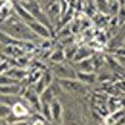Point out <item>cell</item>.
<instances>
[{
	"label": "cell",
	"mask_w": 125,
	"mask_h": 125,
	"mask_svg": "<svg viewBox=\"0 0 125 125\" xmlns=\"http://www.w3.org/2000/svg\"><path fill=\"white\" fill-rule=\"evenodd\" d=\"M1 31L3 33L9 34L10 36H13L19 40H28V41H34L38 45L41 43V38H39L31 28L20 19L16 13H14L11 16H9L6 20L1 21Z\"/></svg>",
	"instance_id": "1"
},
{
	"label": "cell",
	"mask_w": 125,
	"mask_h": 125,
	"mask_svg": "<svg viewBox=\"0 0 125 125\" xmlns=\"http://www.w3.org/2000/svg\"><path fill=\"white\" fill-rule=\"evenodd\" d=\"M65 94L70 96H84L89 93V85L78 79H56Z\"/></svg>",
	"instance_id": "2"
},
{
	"label": "cell",
	"mask_w": 125,
	"mask_h": 125,
	"mask_svg": "<svg viewBox=\"0 0 125 125\" xmlns=\"http://www.w3.org/2000/svg\"><path fill=\"white\" fill-rule=\"evenodd\" d=\"M49 69L55 79H76V69L73 62H49Z\"/></svg>",
	"instance_id": "3"
},
{
	"label": "cell",
	"mask_w": 125,
	"mask_h": 125,
	"mask_svg": "<svg viewBox=\"0 0 125 125\" xmlns=\"http://www.w3.org/2000/svg\"><path fill=\"white\" fill-rule=\"evenodd\" d=\"M23 95H24V98L28 100V103L30 104V108L33 109L35 113H41V100H40V95L36 93V90L34 89L33 85H28Z\"/></svg>",
	"instance_id": "4"
},
{
	"label": "cell",
	"mask_w": 125,
	"mask_h": 125,
	"mask_svg": "<svg viewBox=\"0 0 125 125\" xmlns=\"http://www.w3.org/2000/svg\"><path fill=\"white\" fill-rule=\"evenodd\" d=\"M50 109H51V118H53V123L55 124H62V118H64V111L65 106L62 101L59 98H55L53 103L50 104Z\"/></svg>",
	"instance_id": "5"
},
{
	"label": "cell",
	"mask_w": 125,
	"mask_h": 125,
	"mask_svg": "<svg viewBox=\"0 0 125 125\" xmlns=\"http://www.w3.org/2000/svg\"><path fill=\"white\" fill-rule=\"evenodd\" d=\"M28 85L24 83L20 84H11V85H1L0 88V93L5 94V95H23Z\"/></svg>",
	"instance_id": "6"
},
{
	"label": "cell",
	"mask_w": 125,
	"mask_h": 125,
	"mask_svg": "<svg viewBox=\"0 0 125 125\" xmlns=\"http://www.w3.org/2000/svg\"><path fill=\"white\" fill-rule=\"evenodd\" d=\"M1 49L3 51L1 53L9 58H11V59H19L20 56H23L25 54H29V53H25V50L21 49L19 45H13V44H10V45H1Z\"/></svg>",
	"instance_id": "7"
},
{
	"label": "cell",
	"mask_w": 125,
	"mask_h": 125,
	"mask_svg": "<svg viewBox=\"0 0 125 125\" xmlns=\"http://www.w3.org/2000/svg\"><path fill=\"white\" fill-rule=\"evenodd\" d=\"M5 75L13 78V79H16L19 81H25L29 76V69H25V68H20V66H13L10 68L6 73H4Z\"/></svg>",
	"instance_id": "8"
},
{
	"label": "cell",
	"mask_w": 125,
	"mask_h": 125,
	"mask_svg": "<svg viewBox=\"0 0 125 125\" xmlns=\"http://www.w3.org/2000/svg\"><path fill=\"white\" fill-rule=\"evenodd\" d=\"M94 54H95V50H93L88 44H80L79 45V49H78V53L74 58L71 62L73 64H75V62H79L81 60H85V59H89L91 58Z\"/></svg>",
	"instance_id": "9"
},
{
	"label": "cell",
	"mask_w": 125,
	"mask_h": 125,
	"mask_svg": "<svg viewBox=\"0 0 125 125\" xmlns=\"http://www.w3.org/2000/svg\"><path fill=\"white\" fill-rule=\"evenodd\" d=\"M110 18H111L110 15L99 11V13H96L95 15L91 18V21H93L94 28L106 30L108 29V25H109V21H110Z\"/></svg>",
	"instance_id": "10"
},
{
	"label": "cell",
	"mask_w": 125,
	"mask_h": 125,
	"mask_svg": "<svg viewBox=\"0 0 125 125\" xmlns=\"http://www.w3.org/2000/svg\"><path fill=\"white\" fill-rule=\"evenodd\" d=\"M76 79L89 86H93V85L98 84V73L96 71H93V73L76 71Z\"/></svg>",
	"instance_id": "11"
},
{
	"label": "cell",
	"mask_w": 125,
	"mask_h": 125,
	"mask_svg": "<svg viewBox=\"0 0 125 125\" xmlns=\"http://www.w3.org/2000/svg\"><path fill=\"white\" fill-rule=\"evenodd\" d=\"M64 61H66L65 53H64V46L56 40V45L50 54L49 62H64Z\"/></svg>",
	"instance_id": "12"
},
{
	"label": "cell",
	"mask_w": 125,
	"mask_h": 125,
	"mask_svg": "<svg viewBox=\"0 0 125 125\" xmlns=\"http://www.w3.org/2000/svg\"><path fill=\"white\" fill-rule=\"evenodd\" d=\"M14 9H15L16 15L21 19L23 21H25L26 24H30V23H33V21H35V20H36L19 1H14Z\"/></svg>",
	"instance_id": "13"
},
{
	"label": "cell",
	"mask_w": 125,
	"mask_h": 125,
	"mask_svg": "<svg viewBox=\"0 0 125 125\" xmlns=\"http://www.w3.org/2000/svg\"><path fill=\"white\" fill-rule=\"evenodd\" d=\"M15 13L14 1L13 0H1V6H0V15H1V21L6 20L9 16H11Z\"/></svg>",
	"instance_id": "14"
},
{
	"label": "cell",
	"mask_w": 125,
	"mask_h": 125,
	"mask_svg": "<svg viewBox=\"0 0 125 125\" xmlns=\"http://www.w3.org/2000/svg\"><path fill=\"white\" fill-rule=\"evenodd\" d=\"M74 68L76 69V71H84V73H93L95 71V66H94V61L93 58L85 59V60H81L79 62H75Z\"/></svg>",
	"instance_id": "15"
},
{
	"label": "cell",
	"mask_w": 125,
	"mask_h": 125,
	"mask_svg": "<svg viewBox=\"0 0 125 125\" xmlns=\"http://www.w3.org/2000/svg\"><path fill=\"white\" fill-rule=\"evenodd\" d=\"M83 13L89 18H93L96 13H99L95 0H83Z\"/></svg>",
	"instance_id": "16"
},
{
	"label": "cell",
	"mask_w": 125,
	"mask_h": 125,
	"mask_svg": "<svg viewBox=\"0 0 125 125\" xmlns=\"http://www.w3.org/2000/svg\"><path fill=\"white\" fill-rule=\"evenodd\" d=\"M24 99H25L24 95H5V94H1V96H0V103L13 108L15 104H18L20 101H24Z\"/></svg>",
	"instance_id": "17"
},
{
	"label": "cell",
	"mask_w": 125,
	"mask_h": 125,
	"mask_svg": "<svg viewBox=\"0 0 125 125\" xmlns=\"http://www.w3.org/2000/svg\"><path fill=\"white\" fill-rule=\"evenodd\" d=\"M55 98H58V95H56L55 90L53 89V86H51V85H50L49 88H46L43 93L40 94L41 104H51Z\"/></svg>",
	"instance_id": "18"
},
{
	"label": "cell",
	"mask_w": 125,
	"mask_h": 125,
	"mask_svg": "<svg viewBox=\"0 0 125 125\" xmlns=\"http://www.w3.org/2000/svg\"><path fill=\"white\" fill-rule=\"evenodd\" d=\"M79 45L78 43H73L70 45H66L64 46V53H65V58H66V61H73L78 53V49H79Z\"/></svg>",
	"instance_id": "19"
},
{
	"label": "cell",
	"mask_w": 125,
	"mask_h": 125,
	"mask_svg": "<svg viewBox=\"0 0 125 125\" xmlns=\"http://www.w3.org/2000/svg\"><path fill=\"white\" fill-rule=\"evenodd\" d=\"M121 8V4L119 0H111V1H109V8H108V15L110 16H116L119 10Z\"/></svg>",
	"instance_id": "20"
},
{
	"label": "cell",
	"mask_w": 125,
	"mask_h": 125,
	"mask_svg": "<svg viewBox=\"0 0 125 125\" xmlns=\"http://www.w3.org/2000/svg\"><path fill=\"white\" fill-rule=\"evenodd\" d=\"M0 114H1V120H6L10 115H13V108L5 105V104H1L0 105Z\"/></svg>",
	"instance_id": "21"
},
{
	"label": "cell",
	"mask_w": 125,
	"mask_h": 125,
	"mask_svg": "<svg viewBox=\"0 0 125 125\" xmlns=\"http://www.w3.org/2000/svg\"><path fill=\"white\" fill-rule=\"evenodd\" d=\"M116 18H118V20H119L120 26L125 25V6H124V5H121V8H120V10H119Z\"/></svg>",
	"instance_id": "22"
},
{
	"label": "cell",
	"mask_w": 125,
	"mask_h": 125,
	"mask_svg": "<svg viewBox=\"0 0 125 125\" xmlns=\"http://www.w3.org/2000/svg\"><path fill=\"white\" fill-rule=\"evenodd\" d=\"M109 54H114L115 56H125V46H120L115 50H113Z\"/></svg>",
	"instance_id": "23"
},
{
	"label": "cell",
	"mask_w": 125,
	"mask_h": 125,
	"mask_svg": "<svg viewBox=\"0 0 125 125\" xmlns=\"http://www.w3.org/2000/svg\"><path fill=\"white\" fill-rule=\"evenodd\" d=\"M10 125H31V123L29 121V119H26V120H19V121L13 123V124H10Z\"/></svg>",
	"instance_id": "24"
},
{
	"label": "cell",
	"mask_w": 125,
	"mask_h": 125,
	"mask_svg": "<svg viewBox=\"0 0 125 125\" xmlns=\"http://www.w3.org/2000/svg\"><path fill=\"white\" fill-rule=\"evenodd\" d=\"M116 59L119 60V62L124 66V69H125V56H116Z\"/></svg>",
	"instance_id": "25"
},
{
	"label": "cell",
	"mask_w": 125,
	"mask_h": 125,
	"mask_svg": "<svg viewBox=\"0 0 125 125\" xmlns=\"http://www.w3.org/2000/svg\"><path fill=\"white\" fill-rule=\"evenodd\" d=\"M119 1H120V4H121V5H123V4H124V3H125V0H119Z\"/></svg>",
	"instance_id": "26"
},
{
	"label": "cell",
	"mask_w": 125,
	"mask_h": 125,
	"mask_svg": "<svg viewBox=\"0 0 125 125\" xmlns=\"http://www.w3.org/2000/svg\"><path fill=\"white\" fill-rule=\"evenodd\" d=\"M55 125H62V124H55Z\"/></svg>",
	"instance_id": "27"
},
{
	"label": "cell",
	"mask_w": 125,
	"mask_h": 125,
	"mask_svg": "<svg viewBox=\"0 0 125 125\" xmlns=\"http://www.w3.org/2000/svg\"><path fill=\"white\" fill-rule=\"evenodd\" d=\"M123 5H124V6H125V3H124V4H123Z\"/></svg>",
	"instance_id": "28"
},
{
	"label": "cell",
	"mask_w": 125,
	"mask_h": 125,
	"mask_svg": "<svg viewBox=\"0 0 125 125\" xmlns=\"http://www.w3.org/2000/svg\"><path fill=\"white\" fill-rule=\"evenodd\" d=\"M100 125H104V124H103V123H101V124H100Z\"/></svg>",
	"instance_id": "29"
},
{
	"label": "cell",
	"mask_w": 125,
	"mask_h": 125,
	"mask_svg": "<svg viewBox=\"0 0 125 125\" xmlns=\"http://www.w3.org/2000/svg\"><path fill=\"white\" fill-rule=\"evenodd\" d=\"M109 1H111V0H109Z\"/></svg>",
	"instance_id": "30"
},
{
	"label": "cell",
	"mask_w": 125,
	"mask_h": 125,
	"mask_svg": "<svg viewBox=\"0 0 125 125\" xmlns=\"http://www.w3.org/2000/svg\"><path fill=\"white\" fill-rule=\"evenodd\" d=\"M13 1H15V0H13Z\"/></svg>",
	"instance_id": "31"
}]
</instances>
